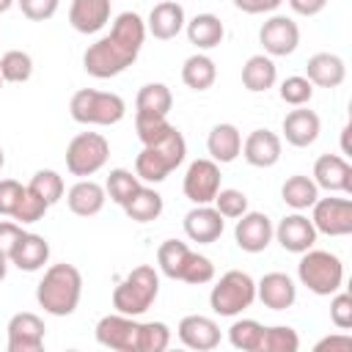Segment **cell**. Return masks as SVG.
Instances as JSON below:
<instances>
[{"label": "cell", "instance_id": "6da1fadb", "mask_svg": "<svg viewBox=\"0 0 352 352\" xmlns=\"http://www.w3.org/2000/svg\"><path fill=\"white\" fill-rule=\"evenodd\" d=\"M146 41V22L135 11H124L116 16L107 36L88 44L82 52V69L96 80H110L126 72L140 55Z\"/></svg>", "mask_w": 352, "mask_h": 352}, {"label": "cell", "instance_id": "7a4b0ae2", "mask_svg": "<svg viewBox=\"0 0 352 352\" xmlns=\"http://www.w3.org/2000/svg\"><path fill=\"white\" fill-rule=\"evenodd\" d=\"M82 297V272L74 264H50L36 286V302L52 316H72Z\"/></svg>", "mask_w": 352, "mask_h": 352}, {"label": "cell", "instance_id": "3957f363", "mask_svg": "<svg viewBox=\"0 0 352 352\" xmlns=\"http://www.w3.org/2000/svg\"><path fill=\"white\" fill-rule=\"evenodd\" d=\"M160 294V272L151 264H138L113 289V308L126 316L146 314Z\"/></svg>", "mask_w": 352, "mask_h": 352}, {"label": "cell", "instance_id": "277c9868", "mask_svg": "<svg viewBox=\"0 0 352 352\" xmlns=\"http://www.w3.org/2000/svg\"><path fill=\"white\" fill-rule=\"evenodd\" d=\"M69 113L85 126H113L126 116V102L113 91L80 88L69 102Z\"/></svg>", "mask_w": 352, "mask_h": 352}, {"label": "cell", "instance_id": "5b68a950", "mask_svg": "<svg viewBox=\"0 0 352 352\" xmlns=\"http://www.w3.org/2000/svg\"><path fill=\"white\" fill-rule=\"evenodd\" d=\"M300 264H297V278L300 283L319 294V297H330L341 289L344 283V264L336 253L330 250H314L308 248L305 253H300Z\"/></svg>", "mask_w": 352, "mask_h": 352}, {"label": "cell", "instance_id": "8992f818", "mask_svg": "<svg viewBox=\"0 0 352 352\" xmlns=\"http://www.w3.org/2000/svg\"><path fill=\"white\" fill-rule=\"evenodd\" d=\"M256 302V280L245 270H228L209 292V305L217 316H239Z\"/></svg>", "mask_w": 352, "mask_h": 352}, {"label": "cell", "instance_id": "52a82bcc", "mask_svg": "<svg viewBox=\"0 0 352 352\" xmlns=\"http://www.w3.org/2000/svg\"><path fill=\"white\" fill-rule=\"evenodd\" d=\"M110 160V143L102 132H80L66 146V170L72 176L88 179L99 173Z\"/></svg>", "mask_w": 352, "mask_h": 352}, {"label": "cell", "instance_id": "ba28073f", "mask_svg": "<svg viewBox=\"0 0 352 352\" xmlns=\"http://www.w3.org/2000/svg\"><path fill=\"white\" fill-rule=\"evenodd\" d=\"M96 341L104 349L113 352H138V338H140V322L138 316H126V314H107L96 322L94 330Z\"/></svg>", "mask_w": 352, "mask_h": 352}, {"label": "cell", "instance_id": "9c48e42d", "mask_svg": "<svg viewBox=\"0 0 352 352\" xmlns=\"http://www.w3.org/2000/svg\"><path fill=\"white\" fill-rule=\"evenodd\" d=\"M311 223L316 234L346 236L352 234V201L349 198H316L311 206Z\"/></svg>", "mask_w": 352, "mask_h": 352}, {"label": "cell", "instance_id": "30bf717a", "mask_svg": "<svg viewBox=\"0 0 352 352\" xmlns=\"http://www.w3.org/2000/svg\"><path fill=\"white\" fill-rule=\"evenodd\" d=\"M182 190H184V198L190 204H212L217 190H220V165L209 157L192 160L187 165Z\"/></svg>", "mask_w": 352, "mask_h": 352}, {"label": "cell", "instance_id": "8fae6325", "mask_svg": "<svg viewBox=\"0 0 352 352\" xmlns=\"http://www.w3.org/2000/svg\"><path fill=\"white\" fill-rule=\"evenodd\" d=\"M258 41L264 47V55L270 58H283L292 55L300 44V28L292 16L272 14L261 28H258Z\"/></svg>", "mask_w": 352, "mask_h": 352}, {"label": "cell", "instance_id": "7c38bea8", "mask_svg": "<svg viewBox=\"0 0 352 352\" xmlns=\"http://www.w3.org/2000/svg\"><path fill=\"white\" fill-rule=\"evenodd\" d=\"M8 352H38L44 346V319L33 311H19L8 319Z\"/></svg>", "mask_w": 352, "mask_h": 352}, {"label": "cell", "instance_id": "4fadbf2b", "mask_svg": "<svg viewBox=\"0 0 352 352\" xmlns=\"http://www.w3.org/2000/svg\"><path fill=\"white\" fill-rule=\"evenodd\" d=\"M182 226H184V234H187L190 242L212 245V242L220 239V234H223V228H226V217H223L212 204H195V206L184 214Z\"/></svg>", "mask_w": 352, "mask_h": 352}, {"label": "cell", "instance_id": "5bb4252c", "mask_svg": "<svg viewBox=\"0 0 352 352\" xmlns=\"http://www.w3.org/2000/svg\"><path fill=\"white\" fill-rule=\"evenodd\" d=\"M272 220L264 214V212H245L242 217H236V226H234V239L239 245V250L245 253H261L270 248L272 242Z\"/></svg>", "mask_w": 352, "mask_h": 352}, {"label": "cell", "instance_id": "9a60e30c", "mask_svg": "<svg viewBox=\"0 0 352 352\" xmlns=\"http://www.w3.org/2000/svg\"><path fill=\"white\" fill-rule=\"evenodd\" d=\"M311 179L316 182L319 190L344 192V195L352 192V165L341 154H322V157H316Z\"/></svg>", "mask_w": 352, "mask_h": 352}, {"label": "cell", "instance_id": "2e32d148", "mask_svg": "<svg viewBox=\"0 0 352 352\" xmlns=\"http://www.w3.org/2000/svg\"><path fill=\"white\" fill-rule=\"evenodd\" d=\"M176 336L179 341L187 346V349H195V352H209L220 344V324L212 319V316H204V314H190L179 322L176 327Z\"/></svg>", "mask_w": 352, "mask_h": 352}, {"label": "cell", "instance_id": "e0dca14e", "mask_svg": "<svg viewBox=\"0 0 352 352\" xmlns=\"http://www.w3.org/2000/svg\"><path fill=\"white\" fill-rule=\"evenodd\" d=\"M272 236L280 242L283 250H289V253H305L316 242V228H314L311 217H305L302 212H292V214H286L275 226Z\"/></svg>", "mask_w": 352, "mask_h": 352}, {"label": "cell", "instance_id": "ac0fdd59", "mask_svg": "<svg viewBox=\"0 0 352 352\" xmlns=\"http://www.w3.org/2000/svg\"><path fill=\"white\" fill-rule=\"evenodd\" d=\"M280 129H283V138H286L289 146H294V148H308V146L316 143V138H319V132H322V121H319V116H316L311 107L302 104V107H294V110H289V113L283 116Z\"/></svg>", "mask_w": 352, "mask_h": 352}, {"label": "cell", "instance_id": "d6986e66", "mask_svg": "<svg viewBox=\"0 0 352 352\" xmlns=\"http://www.w3.org/2000/svg\"><path fill=\"white\" fill-rule=\"evenodd\" d=\"M283 151V140L280 135H275L272 129H253L245 140H242V157L248 165L253 168H272L278 165Z\"/></svg>", "mask_w": 352, "mask_h": 352}, {"label": "cell", "instance_id": "ffe728a7", "mask_svg": "<svg viewBox=\"0 0 352 352\" xmlns=\"http://www.w3.org/2000/svg\"><path fill=\"white\" fill-rule=\"evenodd\" d=\"M184 25H187V16H184L182 3L179 0H162L151 8V14L146 19V33H151L160 41H170L184 30Z\"/></svg>", "mask_w": 352, "mask_h": 352}, {"label": "cell", "instance_id": "44dd1931", "mask_svg": "<svg viewBox=\"0 0 352 352\" xmlns=\"http://www.w3.org/2000/svg\"><path fill=\"white\" fill-rule=\"evenodd\" d=\"M256 297L270 311H286L297 300V286L286 272H267L256 283Z\"/></svg>", "mask_w": 352, "mask_h": 352}, {"label": "cell", "instance_id": "7402d4cb", "mask_svg": "<svg viewBox=\"0 0 352 352\" xmlns=\"http://www.w3.org/2000/svg\"><path fill=\"white\" fill-rule=\"evenodd\" d=\"M110 22V0H72L69 6V25L82 33H99Z\"/></svg>", "mask_w": 352, "mask_h": 352}, {"label": "cell", "instance_id": "603a6c76", "mask_svg": "<svg viewBox=\"0 0 352 352\" xmlns=\"http://www.w3.org/2000/svg\"><path fill=\"white\" fill-rule=\"evenodd\" d=\"M104 201H107V192L94 179H80L66 192V206L77 217H94V214H99L104 209Z\"/></svg>", "mask_w": 352, "mask_h": 352}, {"label": "cell", "instance_id": "cb8c5ba5", "mask_svg": "<svg viewBox=\"0 0 352 352\" xmlns=\"http://www.w3.org/2000/svg\"><path fill=\"white\" fill-rule=\"evenodd\" d=\"M305 77L316 88H338L346 80V63L336 52H316L305 63Z\"/></svg>", "mask_w": 352, "mask_h": 352}, {"label": "cell", "instance_id": "d4e9b609", "mask_svg": "<svg viewBox=\"0 0 352 352\" xmlns=\"http://www.w3.org/2000/svg\"><path fill=\"white\" fill-rule=\"evenodd\" d=\"M8 261L22 270V272H38L47 261H50V242L41 236V234H30L25 231L22 239L16 242V248L11 250Z\"/></svg>", "mask_w": 352, "mask_h": 352}, {"label": "cell", "instance_id": "484cf974", "mask_svg": "<svg viewBox=\"0 0 352 352\" xmlns=\"http://www.w3.org/2000/svg\"><path fill=\"white\" fill-rule=\"evenodd\" d=\"M206 151L217 165L234 162L242 154V132L234 124H214L206 138Z\"/></svg>", "mask_w": 352, "mask_h": 352}, {"label": "cell", "instance_id": "4316f807", "mask_svg": "<svg viewBox=\"0 0 352 352\" xmlns=\"http://www.w3.org/2000/svg\"><path fill=\"white\" fill-rule=\"evenodd\" d=\"M278 80V66L270 55H250L242 66V85L250 91V94H264L275 85Z\"/></svg>", "mask_w": 352, "mask_h": 352}, {"label": "cell", "instance_id": "83f0119b", "mask_svg": "<svg viewBox=\"0 0 352 352\" xmlns=\"http://www.w3.org/2000/svg\"><path fill=\"white\" fill-rule=\"evenodd\" d=\"M170 170H176V162H173L168 154H162L160 148H154V146H143L140 154L135 157V173H138V179L146 182V184H160V182H165Z\"/></svg>", "mask_w": 352, "mask_h": 352}, {"label": "cell", "instance_id": "f1b7e54d", "mask_svg": "<svg viewBox=\"0 0 352 352\" xmlns=\"http://www.w3.org/2000/svg\"><path fill=\"white\" fill-rule=\"evenodd\" d=\"M184 33H187V38H190L192 47H198V50H214L223 41L226 28H223L220 16H214V14H195L184 25Z\"/></svg>", "mask_w": 352, "mask_h": 352}, {"label": "cell", "instance_id": "f546056e", "mask_svg": "<svg viewBox=\"0 0 352 352\" xmlns=\"http://www.w3.org/2000/svg\"><path fill=\"white\" fill-rule=\"evenodd\" d=\"M121 209H124V214H126L129 220H135V223H151V220H157V217L162 214L165 201H162V195H160L154 187L140 184L138 192H135Z\"/></svg>", "mask_w": 352, "mask_h": 352}, {"label": "cell", "instance_id": "4dcf8cb0", "mask_svg": "<svg viewBox=\"0 0 352 352\" xmlns=\"http://www.w3.org/2000/svg\"><path fill=\"white\" fill-rule=\"evenodd\" d=\"M217 80V63L206 52H195L182 66V82L192 91H209Z\"/></svg>", "mask_w": 352, "mask_h": 352}, {"label": "cell", "instance_id": "1f68e13d", "mask_svg": "<svg viewBox=\"0 0 352 352\" xmlns=\"http://www.w3.org/2000/svg\"><path fill=\"white\" fill-rule=\"evenodd\" d=\"M280 198L286 206H292L294 212H305L314 206V201L319 198V187L311 176H302V173H294L289 176L283 184H280Z\"/></svg>", "mask_w": 352, "mask_h": 352}, {"label": "cell", "instance_id": "d6a6232c", "mask_svg": "<svg viewBox=\"0 0 352 352\" xmlns=\"http://www.w3.org/2000/svg\"><path fill=\"white\" fill-rule=\"evenodd\" d=\"M190 256H192V250H190L182 239H165V242L157 248V267H160V272H162L165 278L182 280Z\"/></svg>", "mask_w": 352, "mask_h": 352}, {"label": "cell", "instance_id": "836d02e7", "mask_svg": "<svg viewBox=\"0 0 352 352\" xmlns=\"http://www.w3.org/2000/svg\"><path fill=\"white\" fill-rule=\"evenodd\" d=\"M173 107V94L165 82H146L135 96V113L168 116Z\"/></svg>", "mask_w": 352, "mask_h": 352}, {"label": "cell", "instance_id": "e575fe53", "mask_svg": "<svg viewBox=\"0 0 352 352\" xmlns=\"http://www.w3.org/2000/svg\"><path fill=\"white\" fill-rule=\"evenodd\" d=\"M140 184H143V182L138 179V173H135V170L113 168V170L107 173V179H104V192H107V198H110L113 204L124 206V204L138 192V187H140Z\"/></svg>", "mask_w": 352, "mask_h": 352}, {"label": "cell", "instance_id": "d590c367", "mask_svg": "<svg viewBox=\"0 0 352 352\" xmlns=\"http://www.w3.org/2000/svg\"><path fill=\"white\" fill-rule=\"evenodd\" d=\"M261 333H264V324L256 322V319H236L231 327H228V341L234 349H242V352H258L261 346Z\"/></svg>", "mask_w": 352, "mask_h": 352}, {"label": "cell", "instance_id": "8d00e7d4", "mask_svg": "<svg viewBox=\"0 0 352 352\" xmlns=\"http://www.w3.org/2000/svg\"><path fill=\"white\" fill-rule=\"evenodd\" d=\"M3 82H28L33 77V58L25 50H8L0 58Z\"/></svg>", "mask_w": 352, "mask_h": 352}, {"label": "cell", "instance_id": "74e56055", "mask_svg": "<svg viewBox=\"0 0 352 352\" xmlns=\"http://www.w3.org/2000/svg\"><path fill=\"white\" fill-rule=\"evenodd\" d=\"M28 187H30V190H33L38 198H44L50 206H52V204H58V201L66 195L63 176H60L58 170H50V168L36 170V173H33V179L28 182Z\"/></svg>", "mask_w": 352, "mask_h": 352}, {"label": "cell", "instance_id": "f35d334b", "mask_svg": "<svg viewBox=\"0 0 352 352\" xmlns=\"http://www.w3.org/2000/svg\"><path fill=\"white\" fill-rule=\"evenodd\" d=\"M297 349H300V336L294 327H289V324L264 327L258 352H297Z\"/></svg>", "mask_w": 352, "mask_h": 352}, {"label": "cell", "instance_id": "ab89813d", "mask_svg": "<svg viewBox=\"0 0 352 352\" xmlns=\"http://www.w3.org/2000/svg\"><path fill=\"white\" fill-rule=\"evenodd\" d=\"M170 129H173V124L168 121V116L135 113V132H138V138H140V143H143V146H151V143L162 140Z\"/></svg>", "mask_w": 352, "mask_h": 352}, {"label": "cell", "instance_id": "60d3db41", "mask_svg": "<svg viewBox=\"0 0 352 352\" xmlns=\"http://www.w3.org/2000/svg\"><path fill=\"white\" fill-rule=\"evenodd\" d=\"M170 344V327L165 322H140L138 352H165Z\"/></svg>", "mask_w": 352, "mask_h": 352}, {"label": "cell", "instance_id": "b9f144b4", "mask_svg": "<svg viewBox=\"0 0 352 352\" xmlns=\"http://www.w3.org/2000/svg\"><path fill=\"white\" fill-rule=\"evenodd\" d=\"M47 209H50V204H47L44 198H38L30 187H25L22 201L16 204V209H14L11 217H14L19 226H30V223H38V220L47 214Z\"/></svg>", "mask_w": 352, "mask_h": 352}, {"label": "cell", "instance_id": "7bdbcfd3", "mask_svg": "<svg viewBox=\"0 0 352 352\" xmlns=\"http://www.w3.org/2000/svg\"><path fill=\"white\" fill-rule=\"evenodd\" d=\"M280 99L286 102V104H292V107H302V104H308L311 102V96H314V85H311V80L308 77H302V74H292V77H286L283 82H280Z\"/></svg>", "mask_w": 352, "mask_h": 352}, {"label": "cell", "instance_id": "ee69618b", "mask_svg": "<svg viewBox=\"0 0 352 352\" xmlns=\"http://www.w3.org/2000/svg\"><path fill=\"white\" fill-rule=\"evenodd\" d=\"M214 209L223 214V217H228V220H236V217H242L245 212H248V195L242 192V190H234V187H220L217 190V195H214Z\"/></svg>", "mask_w": 352, "mask_h": 352}, {"label": "cell", "instance_id": "f6af8a7d", "mask_svg": "<svg viewBox=\"0 0 352 352\" xmlns=\"http://www.w3.org/2000/svg\"><path fill=\"white\" fill-rule=\"evenodd\" d=\"M182 280H184V283H192V286L212 283V280H214V264H212V258H206V256H201V253L192 250V256H190V261H187V267H184Z\"/></svg>", "mask_w": 352, "mask_h": 352}, {"label": "cell", "instance_id": "bcb514c9", "mask_svg": "<svg viewBox=\"0 0 352 352\" xmlns=\"http://www.w3.org/2000/svg\"><path fill=\"white\" fill-rule=\"evenodd\" d=\"M330 322L338 327V330H349L352 327V297L346 292H336L330 294Z\"/></svg>", "mask_w": 352, "mask_h": 352}, {"label": "cell", "instance_id": "7dc6e473", "mask_svg": "<svg viewBox=\"0 0 352 352\" xmlns=\"http://www.w3.org/2000/svg\"><path fill=\"white\" fill-rule=\"evenodd\" d=\"M16 6L22 11V16H28L30 22H44L58 14L60 0H16Z\"/></svg>", "mask_w": 352, "mask_h": 352}, {"label": "cell", "instance_id": "c3c4849f", "mask_svg": "<svg viewBox=\"0 0 352 352\" xmlns=\"http://www.w3.org/2000/svg\"><path fill=\"white\" fill-rule=\"evenodd\" d=\"M22 192H25V187L16 179H0V214L11 217L16 204L22 201Z\"/></svg>", "mask_w": 352, "mask_h": 352}, {"label": "cell", "instance_id": "681fc988", "mask_svg": "<svg viewBox=\"0 0 352 352\" xmlns=\"http://www.w3.org/2000/svg\"><path fill=\"white\" fill-rule=\"evenodd\" d=\"M22 226L16 220H0V253L11 256V250L16 248V242L22 239Z\"/></svg>", "mask_w": 352, "mask_h": 352}, {"label": "cell", "instance_id": "f907efd6", "mask_svg": "<svg viewBox=\"0 0 352 352\" xmlns=\"http://www.w3.org/2000/svg\"><path fill=\"white\" fill-rule=\"evenodd\" d=\"M231 3L245 14H272L275 8H280L283 0H231Z\"/></svg>", "mask_w": 352, "mask_h": 352}, {"label": "cell", "instance_id": "816d5d0a", "mask_svg": "<svg viewBox=\"0 0 352 352\" xmlns=\"http://www.w3.org/2000/svg\"><path fill=\"white\" fill-rule=\"evenodd\" d=\"M286 3H289V8H292L294 14H300V16H316V14H322L324 6H327V0H286Z\"/></svg>", "mask_w": 352, "mask_h": 352}, {"label": "cell", "instance_id": "f5cc1de1", "mask_svg": "<svg viewBox=\"0 0 352 352\" xmlns=\"http://www.w3.org/2000/svg\"><path fill=\"white\" fill-rule=\"evenodd\" d=\"M316 349H352V336L346 330H341L338 336H327L316 344Z\"/></svg>", "mask_w": 352, "mask_h": 352}, {"label": "cell", "instance_id": "db71d44e", "mask_svg": "<svg viewBox=\"0 0 352 352\" xmlns=\"http://www.w3.org/2000/svg\"><path fill=\"white\" fill-rule=\"evenodd\" d=\"M341 151H344V154H349V126H344V129H341Z\"/></svg>", "mask_w": 352, "mask_h": 352}, {"label": "cell", "instance_id": "11a10c76", "mask_svg": "<svg viewBox=\"0 0 352 352\" xmlns=\"http://www.w3.org/2000/svg\"><path fill=\"white\" fill-rule=\"evenodd\" d=\"M8 264H11V261H8V256H3V253H0V283H3V280H6V275H8Z\"/></svg>", "mask_w": 352, "mask_h": 352}, {"label": "cell", "instance_id": "9f6ffc18", "mask_svg": "<svg viewBox=\"0 0 352 352\" xmlns=\"http://www.w3.org/2000/svg\"><path fill=\"white\" fill-rule=\"evenodd\" d=\"M14 3H16V0H0V14H6V11L14 6Z\"/></svg>", "mask_w": 352, "mask_h": 352}, {"label": "cell", "instance_id": "6f0895ef", "mask_svg": "<svg viewBox=\"0 0 352 352\" xmlns=\"http://www.w3.org/2000/svg\"><path fill=\"white\" fill-rule=\"evenodd\" d=\"M6 165V154H3V148H0V168Z\"/></svg>", "mask_w": 352, "mask_h": 352}, {"label": "cell", "instance_id": "680465c9", "mask_svg": "<svg viewBox=\"0 0 352 352\" xmlns=\"http://www.w3.org/2000/svg\"><path fill=\"white\" fill-rule=\"evenodd\" d=\"M0 88H3V77H0Z\"/></svg>", "mask_w": 352, "mask_h": 352}]
</instances>
